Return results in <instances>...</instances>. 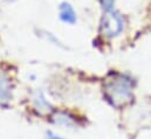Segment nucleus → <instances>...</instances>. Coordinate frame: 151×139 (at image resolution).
<instances>
[{"label": "nucleus", "mask_w": 151, "mask_h": 139, "mask_svg": "<svg viewBox=\"0 0 151 139\" xmlns=\"http://www.w3.org/2000/svg\"><path fill=\"white\" fill-rule=\"evenodd\" d=\"M108 98L114 105H121L128 102L132 96L131 80L124 75H118L106 88Z\"/></svg>", "instance_id": "1"}, {"label": "nucleus", "mask_w": 151, "mask_h": 139, "mask_svg": "<svg viewBox=\"0 0 151 139\" xmlns=\"http://www.w3.org/2000/svg\"><path fill=\"white\" fill-rule=\"evenodd\" d=\"M124 25H125L124 16L117 9L114 8L104 12L101 21V29L106 36L115 37L123 32Z\"/></svg>", "instance_id": "2"}, {"label": "nucleus", "mask_w": 151, "mask_h": 139, "mask_svg": "<svg viewBox=\"0 0 151 139\" xmlns=\"http://www.w3.org/2000/svg\"><path fill=\"white\" fill-rule=\"evenodd\" d=\"M59 18L63 24L74 25L77 21V14L73 5L68 1H62L59 5Z\"/></svg>", "instance_id": "3"}, {"label": "nucleus", "mask_w": 151, "mask_h": 139, "mask_svg": "<svg viewBox=\"0 0 151 139\" xmlns=\"http://www.w3.org/2000/svg\"><path fill=\"white\" fill-rule=\"evenodd\" d=\"M12 100V84L6 74L0 70V104H6Z\"/></svg>", "instance_id": "4"}, {"label": "nucleus", "mask_w": 151, "mask_h": 139, "mask_svg": "<svg viewBox=\"0 0 151 139\" xmlns=\"http://www.w3.org/2000/svg\"><path fill=\"white\" fill-rule=\"evenodd\" d=\"M33 104L35 106V109L41 112H47V111L52 110V105L46 100L43 92H41V91L35 92V95L33 96Z\"/></svg>", "instance_id": "5"}, {"label": "nucleus", "mask_w": 151, "mask_h": 139, "mask_svg": "<svg viewBox=\"0 0 151 139\" xmlns=\"http://www.w3.org/2000/svg\"><path fill=\"white\" fill-rule=\"evenodd\" d=\"M54 122L59 125H62V126H66V128H73L75 126V120H74V117H72L69 113L67 112H58L54 117Z\"/></svg>", "instance_id": "6"}, {"label": "nucleus", "mask_w": 151, "mask_h": 139, "mask_svg": "<svg viewBox=\"0 0 151 139\" xmlns=\"http://www.w3.org/2000/svg\"><path fill=\"white\" fill-rule=\"evenodd\" d=\"M101 5L106 11H110V9H114L115 8V0H101Z\"/></svg>", "instance_id": "7"}, {"label": "nucleus", "mask_w": 151, "mask_h": 139, "mask_svg": "<svg viewBox=\"0 0 151 139\" xmlns=\"http://www.w3.org/2000/svg\"><path fill=\"white\" fill-rule=\"evenodd\" d=\"M46 139H63L61 138L60 136H58V135H55V133H53V132H47V135H46Z\"/></svg>", "instance_id": "8"}]
</instances>
